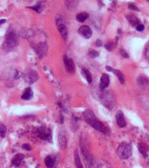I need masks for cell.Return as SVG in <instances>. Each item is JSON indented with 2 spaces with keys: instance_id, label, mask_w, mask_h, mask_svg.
Returning <instances> with one entry per match:
<instances>
[{
  "instance_id": "cell-20",
  "label": "cell",
  "mask_w": 149,
  "mask_h": 168,
  "mask_svg": "<svg viewBox=\"0 0 149 168\" xmlns=\"http://www.w3.org/2000/svg\"><path fill=\"white\" fill-rule=\"evenodd\" d=\"M31 9H33L35 11H36L37 13H41L43 10V5L41 3H38V4L34 5V6H31V7H29Z\"/></svg>"
},
{
  "instance_id": "cell-13",
  "label": "cell",
  "mask_w": 149,
  "mask_h": 168,
  "mask_svg": "<svg viewBox=\"0 0 149 168\" xmlns=\"http://www.w3.org/2000/svg\"><path fill=\"white\" fill-rule=\"evenodd\" d=\"M126 18L128 19L129 23L131 24L133 26H137L140 24L139 20L138 19L137 17L135 16V15L133 14H129L126 15Z\"/></svg>"
},
{
  "instance_id": "cell-23",
  "label": "cell",
  "mask_w": 149,
  "mask_h": 168,
  "mask_svg": "<svg viewBox=\"0 0 149 168\" xmlns=\"http://www.w3.org/2000/svg\"><path fill=\"white\" fill-rule=\"evenodd\" d=\"M138 148H139V151L141 152L142 154H144V156H146L147 150H146V148L145 145L144 144H139L138 145Z\"/></svg>"
},
{
  "instance_id": "cell-28",
  "label": "cell",
  "mask_w": 149,
  "mask_h": 168,
  "mask_svg": "<svg viewBox=\"0 0 149 168\" xmlns=\"http://www.w3.org/2000/svg\"><path fill=\"white\" fill-rule=\"evenodd\" d=\"M120 53H121V55L123 56V58H128V53H126V51H125L123 49H121V50H120Z\"/></svg>"
},
{
  "instance_id": "cell-3",
  "label": "cell",
  "mask_w": 149,
  "mask_h": 168,
  "mask_svg": "<svg viewBox=\"0 0 149 168\" xmlns=\"http://www.w3.org/2000/svg\"><path fill=\"white\" fill-rule=\"evenodd\" d=\"M132 146L130 144L123 142L119 145L117 149L118 156L122 159H127L132 156Z\"/></svg>"
},
{
  "instance_id": "cell-15",
  "label": "cell",
  "mask_w": 149,
  "mask_h": 168,
  "mask_svg": "<svg viewBox=\"0 0 149 168\" xmlns=\"http://www.w3.org/2000/svg\"><path fill=\"white\" fill-rule=\"evenodd\" d=\"M34 96V92L32 91V88H27L25 89V90L24 91L23 95H22V99H25V100H30Z\"/></svg>"
},
{
  "instance_id": "cell-11",
  "label": "cell",
  "mask_w": 149,
  "mask_h": 168,
  "mask_svg": "<svg viewBox=\"0 0 149 168\" xmlns=\"http://www.w3.org/2000/svg\"><path fill=\"white\" fill-rule=\"evenodd\" d=\"M67 142L68 140L67 137H66V134L65 133L64 131H61L59 134V143L63 149L66 148Z\"/></svg>"
},
{
  "instance_id": "cell-17",
  "label": "cell",
  "mask_w": 149,
  "mask_h": 168,
  "mask_svg": "<svg viewBox=\"0 0 149 168\" xmlns=\"http://www.w3.org/2000/svg\"><path fill=\"white\" fill-rule=\"evenodd\" d=\"M89 18V14L87 13H78V15H76V19L78 22H80V23H83L86 20L87 18Z\"/></svg>"
},
{
  "instance_id": "cell-32",
  "label": "cell",
  "mask_w": 149,
  "mask_h": 168,
  "mask_svg": "<svg viewBox=\"0 0 149 168\" xmlns=\"http://www.w3.org/2000/svg\"><path fill=\"white\" fill-rule=\"evenodd\" d=\"M95 45H96L97 46H98V47H100V46L102 45V41H101L100 39H97V41L95 42Z\"/></svg>"
},
{
  "instance_id": "cell-27",
  "label": "cell",
  "mask_w": 149,
  "mask_h": 168,
  "mask_svg": "<svg viewBox=\"0 0 149 168\" xmlns=\"http://www.w3.org/2000/svg\"><path fill=\"white\" fill-rule=\"evenodd\" d=\"M22 148H23V149H25V150H26V151H31V149H32V148H31V146L29 144H24L22 146Z\"/></svg>"
},
{
  "instance_id": "cell-8",
  "label": "cell",
  "mask_w": 149,
  "mask_h": 168,
  "mask_svg": "<svg viewBox=\"0 0 149 168\" xmlns=\"http://www.w3.org/2000/svg\"><path fill=\"white\" fill-rule=\"evenodd\" d=\"M80 35L84 37L85 39H89L92 36V30L87 25H83L78 30Z\"/></svg>"
},
{
  "instance_id": "cell-22",
  "label": "cell",
  "mask_w": 149,
  "mask_h": 168,
  "mask_svg": "<svg viewBox=\"0 0 149 168\" xmlns=\"http://www.w3.org/2000/svg\"><path fill=\"white\" fill-rule=\"evenodd\" d=\"M148 80L145 77H139L137 79V83L139 85H146L148 83Z\"/></svg>"
},
{
  "instance_id": "cell-4",
  "label": "cell",
  "mask_w": 149,
  "mask_h": 168,
  "mask_svg": "<svg viewBox=\"0 0 149 168\" xmlns=\"http://www.w3.org/2000/svg\"><path fill=\"white\" fill-rule=\"evenodd\" d=\"M37 135L38 137L47 142H52V133L49 128L41 127L37 130Z\"/></svg>"
},
{
  "instance_id": "cell-9",
  "label": "cell",
  "mask_w": 149,
  "mask_h": 168,
  "mask_svg": "<svg viewBox=\"0 0 149 168\" xmlns=\"http://www.w3.org/2000/svg\"><path fill=\"white\" fill-rule=\"evenodd\" d=\"M116 120L117 125L120 128H125L126 126L127 123L124 119L123 114L121 111H119L116 114Z\"/></svg>"
},
{
  "instance_id": "cell-30",
  "label": "cell",
  "mask_w": 149,
  "mask_h": 168,
  "mask_svg": "<svg viewBox=\"0 0 149 168\" xmlns=\"http://www.w3.org/2000/svg\"><path fill=\"white\" fill-rule=\"evenodd\" d=\"M145 57L148 60H149V44L147 46V49L146 50V52H145Z\"/></svg>"
},
{
  "instance_id": "cell-19",
  "label": "cell",
  "mask_w": 149,
  "mask_h": 168,
  "mask_svg": "<svg viewBox=\"0 0 149 168\" xmlns=\"http://www.w3.org/2000/svg\"><path fill=\"white\" fill-rule=\"evenodd\" d=\"M112 72H114V74H116V76H117L118 78H119V81L121 82V83H122V84H124V83H125V77H124V76H123V74L121 73L120 71H119V70H117V69H112Z\"/></svg>"
},
{
  "instance_id": "cell-2",
  "label": "cell",
  "mask_w": 149,
  "mask_h": 168,
  "mask_svg": "<svg viewBox=\"0 0 149 168\" xmlns=\"http://www.w3.org/2000/svg\"><path fill=\"white\" fill-rule=\"evenodd\" d=\"M17 44V36L13 29L10 27L6 35L4 42L2 44V49L5 51H11L15 48Z\"/></svg>"
},
{
  "instance_id": "cell-25",
  "label": "cell",
  "mask_w": 149,
  "mask_h": 168,
  "mask_svg": "<svg viewBox=\"0 0 149 168\" xmlns=\"http://www.w3.org/2000/svg\"><path fill=\"white\" fill-rule=\"evenodd\" d=\"M6 126H4V125H1V126H0V136H1V137H4L5 133H6Z\"/></svg>"
},
{
  "instance_id": "cell-1",
  "label": "cell",
  "mask_w": 149,
  "mask_h": 168,
  "mask_svg": "<svg viewBox=\"0 0 149 168\" xmlns=\"http://www.w3.org/2000/svg\"><path fill=\"white\" fill-rule=\"evenodd\" d=\"M84 116L86 121L94 129L101 132L102 133H107V129L101 121L97 119L93 112L91 110H87L84 112Z\"/></svg>"
},
{
  "instance_id": "cell-5",
  "label": "cell",
  "mask_w": 149,
  "mask_h": 168,
  "mask_svg": "<svg viewBox=\"0 0 149 168\" xmlns=\"http://www.w3.org/2000/svg\"><path fill=\"white\" fill-rule=\"evenodd\" d=\"M23 77L24 79H25L27 83L32 84L36 81L38 78V76L36 72L32 69H28L26 72H25L23 74Z\"/></svg>"
},
{
  "instance_id": "cell-16",
  "label": "cell",
  "mask_w": 149,
  "mask_h": 168,
  "mask_svg": "<svg viewBox=\"0 0 149 168\" xmlns=\"http://www.w3.org/2000/svg\"><path fill=\"white\" fill-rule=\"evenodd\" d=\"M82 75L84 76V77L86 78V80L87 81V82H88V83H91L92 82L91 74V72L89 71L88 69H83L82 70Z\"/></svg>"
},
{
  "instance_id": "cell-21",
  "label": "cell",
  "mask_w": 149,
  "mask_h": 168,
  "mask_svg": "<svg viewBox=\"0 0 149 168\" xmlns=\"http://www.w3.org/2000/svg\"><path fill=\"white\" fill-rule=\"evenodd\" d=\"M45 163L48 168H52L54 166V161L50 156H47L45 159Z\"/></svg>"
},
{
  "instance_id": "cell-12",
  "label": "cell",
  "mask_w": 149,
  "mask_h": 168,
  "mask_svg": "<svg viewBox=\"0 0 149 168\" xmlns=\"http://www.w3.org/2000/svg\"><path fill=\"white\" fill-rule=\"evenodd\" d=\"M36 52L37 53L39 56H44L45 52L47 51V45L45 43H41V44H38V45L35 47Z\"/></svg>"
},
{
  "instance_id": "cell-33",
  "label": "cell",
  "mask_w": 149,
  "mask_h": 168,
  "mask_svg": "<svg viewBox=\"0 0 149 168\" xmlns=\"http://www.w3.org/2000/svg\"><path fill=\"white\" fill-rule=\"evenodd\" d=\"M5 22H6V20L5 19H2V20H0V25H1V24L4 23Z\"/></svg>"
},
{
  "instance_id": "cell-26",
  "label": "cell",
  "mask_w": 149,
  "mask_h": 168,
  "mask_svg": "<svg viewBox=\"0 0 149 168\" xmlns=\"http://www.w3.org/2000/svg\"><path fill=\"white\" fill-rule=\"evenodd\" d=\"M105 48L107 49L108 51H112V50L114 49V44L112 42H109L107 44H105Z\"/></svg>"
},
{
  "instance_id": "cell-6",
  "label": "cell",
  "mask_w": 149,
  "mask_h": 168,
  "mask_svg": "<svg viewBox=\"0 0 149 168\" xmlns=\"http://www.w3.org/2000/svg\"><path fill=\"white\" fill-rule=\"evenodd\" d=\"M56 26L58 27L60 34L62 36V37L64 39H66L68 37V30L66 28V25H65L63 20L61 17H57L56 19Z\"/></svg>"
},
{
  "instance_id": "cell-7",
  "label": "cell",
  "mask_w": 149,
  "mask_h": 168,
  "mask_svg": "<svg viewBox=\"0 0 149 168\" xmlns=\"http://www.w3.org/2000/svg\"><path fill=\"white\" fill-rule=\"evenodd\" d=\"M63 62H64L65 67H66V69L68 72L73 73L75 72V63L73 62V59L71 58L68 57L67 56H65L63 58Z\"/></svg>"
},
{
  "instance_id": "cell-24",
  "label": "cell",
  "mask_w": 149,
  "mask_h": 168,
  "mask_svg": "<svg viewBox=\"0 0 149 168\" xmlns=\"http://www.w3.org/2000/svg\"><path fill=\"white\" fill-rule=\"evenodd\" d=\"M88 56H89L90 58H97L98 56H99V53L95 51H90L89 52Z\"/></svg>"
},
{
  "instance_id": "cell-10",
  "label": "cell",
  "mask_w": 149,
  "mask_h": 168,
  "mask_svg": "<svg viewBox=\"0 0 149 168\" xmlns=\"http://www.w3.org/2000/svg\"><path fill=\"white\" fill-rule=\"evenodd\" d=\"M109 76L106 74H103L101 76L100 83V89L101 90H103L109 86Z\"/></svg>"
},
{
  "instance_id": "cell-18",
  "label": "cell",
  "mask_w": 149,
  "mask_h": 168,
  "mask_svg": "<svg viewBox=\"0 0 149 168\" xmlns=\"http://www.w3.org/2000/svg\"><path fill=\"white\" fill-rule=\"evenodd\" d=\"M75 166H76V168H84L83 165H82L81 160H80V156L78 153V151L75 152Z\"/></svg>"
},
{
  "instance_id": "cell-29",
  "label": "cell",
  "mask_w": 149,
  "mask_h": 168,
  "mask_svg": "<svg viewBox=\"0 0 149 168\" xmlns=\"http://www.w3.org/2000/svg\"><path fill=\"white\" fill-rule=\"evenodd\" d=\"M136 29H137V31L141 32V31H143L144 30V25H142V24H139V25L137 26Z\"/></svg>"
},
{
  "instance_id": "cell-14",
  "label": "cell",
  "mask_w": 149,
  "mask_h": 168,
  "mask_svg": "<svg viewBox=\"0 0 149 168\" xmlns=\"http://www.w3.org/2000/svg\"><path fill=\"white\" fill-rule=\"evenodd\" d=\"M24 158H25V156L24 154L22 153H18L17 155H15L13 158L12 159V164L15 166H19L20 164H21L22 161L23 160Z\"/></svg>"
},
{
  "instance_id": "cell-31",
  "label": "cell",
  "mask_w": 149,
  "mask_h": 168,
  "mask_svg": "<svg viewBox=\"0 0 149 168\" xmlns=\"http://www.w3.org/2000/svg\"><path fill=\"white\" fill-rule=\"evenodd\" d=\"M128 8H130V9H131V10H135V11H138V8H137V7L136 6H135V5H134V4H130L129 5V6H128Z\"/></svg>"
}]
</instances>
